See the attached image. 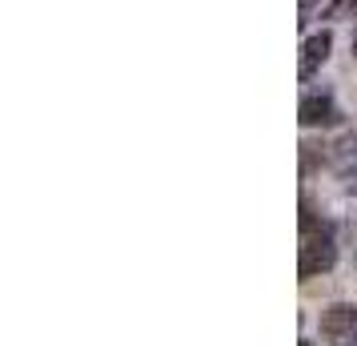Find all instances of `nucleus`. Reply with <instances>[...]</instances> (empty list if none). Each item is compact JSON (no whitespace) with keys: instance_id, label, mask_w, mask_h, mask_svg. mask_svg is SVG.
<instances>
[{"instance_id":"obj_2","label":"nucleus","mask_w":357,"mask_h":346,"mask_svg":"<svg viewBox=\"0 0 357 346\" xmlns=\"http://www.w3.org/2000/svg\"><path fill=\"white\" fill-rule=\"evenodd\" d=\"M317 330L329 346H354L357 343V302H329L317 314Z\"/></svg>"},{"instance_id":"obj_10","label":"nucleus","mask_w":357,"mask_h":346,"mask_svg":"<svg viewBox=\"0 0 357 346\" xmlns=\"http://www.w3.org/2000/svg\"><path fill=\"white\" fill-rule=\"evenodd\" d=\"M301 346H317V343H309V338H301Z\"/></svg>"},{"instance_id":"obj_1","label":"nucleus","mask_w":357,"mask_h":346,"mask_svg":"<svg viewBox=\"0 0 357 346\" xmlns=\"http://www.w3.org/2000/svg\"><path fill=\"white\" fill-rule=\"evenodd\" d=\"M337 266V230L325 217H301V258H297V274L301 278H317Z\"/></svg>"},{"instance_id":"obj_9","label":"nucleus","mask_w":357,"mask_h":346,"mask_svg":"<svg viewBox=\"0 0 357 346\" xmlns=\"http://www.w3.org/2000/svg\"><path fill=\"white\" fill-rule=\"evenodd\" d=\"M345 194H354V198H357V169L345 173Z\"/></svg>"},{"instance_id":"obj_11","label":"nucleus","mask_w":357,"mask_h":346,"mask_svg":"<svg viewBox=\"0 0 357 346\" xmlns=\"http://www.w3.org/2000/svg\"><path fill=\"white\" fill-rule=\"evenodd\" d=\"M354 57H357V36H354Z\"/></svg>"},{"instance_id":"obj_5","label":"nucleus","mask_w":357,"mask_h":346,"mask_svg":"<svg viewBox=\"0 0 357 346\" xmlns=\"http://www.w3.org/2000/svg\"><path fill=\"white\" fill-rule=\"evenodd\" d=\"M333 165H337V173H341V178H345L349 169H357V133L341 137L337 145H333Z\"/></svg>"},{"instance_id":"obj_6","label":"nucleus","mask_w":357,"mask_h":346,"mask_svg":"<svg viewBox=\"0 0 357 346\" xmlns=\"http://www.w3.org/2000/svg\"><path fill=\"white\" fill-rule=\"evenodd\" d=\"M321 17L325 20H354L357 17V0H329Z\"/></svg>"},{"instance_id":"obj_7","label":"nucleus","mask_w":357,"mask_h":346,"mask_svg":"<svg viewBox=\"0 0 357 346\" xmlns=\"http://www.w3.org/2000/svg\"><path fill=\"white\" fill-rule=\"evenodd\" d=\"M317 161H325V145H313V141H301V173H313Z\"/></svg>"},{"instance_id":"obj_3","label":"nucleus","mask_w":357,"mask_h":346,"mask_svg":"<svg viewBox=\"0 0 357 346\" xmlns=\"http://www.w3.org/2000/svg\"><path fill=\"white\" fill-rule=\"evenodd\" d=\"M297 121L305 129H333V125L345 121V113H341V105L333 101V93H305L301 105H297Z\"/></svg>"},{"instance_id":"obj_4","label":"nucleus","mask_w":357,"mask_h":346,"mask_svg":"<svg viewBox=\"0 0 357 346\" xmlns=\"http://www.w3.org/2000/svg\"><path fill=\"white\" fill-rule=\"evenodd\" d=\"M329 49H333V33H329V29L305 36V45H301V65H297L301 81H309V77H313V73L329 61Z\"/></svg>"},{"instance_id":"obj_8","label":"nucleus","mask_w":357,"mask_h":346,"mask_svg":"<svg viewBox=\"0 0 357 346\" xmlns=\"http://www.w3.org/2000/svg\"><path fill=\"white\" fill-rule=\"evenodd\" d=\"M317 4H321V0H301V24L313 17V8H317Z\"/></svg>"}]
</instances>
